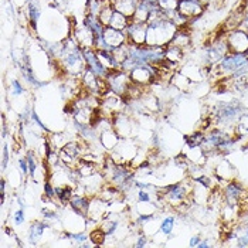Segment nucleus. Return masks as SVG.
Returning a JSON list of instances; mask_svg holds the SVG:
<instances>
[{
	"label": "nucleus",
	"mask_w": 248,
	"mask_h": 248,
	"mask_svg": "<svg viewBox=\"0 0 248 248\" xmlns=\"http://www.w3.org/2000/svg\"><path fill=\"white\" fill-rule=\"evenodd\" d=\"M50 229H51V227H50L44 220H34V221L29 226V229H27V238H29V240L31 241V244L34 246V244H37L40 240L44 238L46 231Z\"/></svg>",
	"instance_id": "obj_12"
},
{
	"label": "nucleus",
	"mask_w": 248,
	"mask_h": 248,
	"mask_svg": "<svg viewBox=\"0 0 248 248\" xmlns=\"http://www.w3.org/2000/svg\"><path fill=\"white\" fill-rule=\"evenodd\" d=\"M186 145L189 149H193V148H202V145L204 143L206 140V132L204 131H196L193 134L187 135L186 136Z\"/></svg>",
	"instance_id": "obj_20"
},
{
	"label": "nucleus",
	"mask_w": 248,
	"mask_h": 248,
	"mask_svg": "<svg viewBox=\"0 0 248 248\" xmlns=\"http://www.w3.org/2000/svg\"><path fill=\"white\" fill-rule=\"evenodd\" d=\"M107 82L111 88V91L121 96H126V93L129 90V85L132 84L131 77L128 73L122 71V70H115L112 73H109L107 77Z\"/></svg>",
	"instance_id": "obj_4"
},
{
	"label": "nucleus",
	"mask_w": 248,
	"mask_h": 248,
	"mask_svg": "<svg viewBox=\"0 0 248 248\" xmlns=\"http://www.w3.org/2000/svg\"><path fill=\"white\" fill-rule=\"evenodd\" d=\"M90 200H91V197L87 196L85 193L74 191V194H73V197L70 200L68 207H71L74 211L87 217V210H88V206H90Z\"/></svg>",
	"instance_id": "obj_14"
},
{
	"label": "nucleus",
	"mask_w": 248,
	"mask_h": 248,
	"mask_svg": "<svg viewBox=\"0 0 248 248\" xmlns=\"http://www.w3.org/2000/svg\"><path fill=\"white\" fill-rule=\"evenodd\" d=\"M26 223V206L23 200L17 197V209L12 211V224L13 227H21Z\"/></svg>",
	"instance_id": "obj_18"
},
{
	"label": "nucleus",
	"mask_w": 248,
	"mask_h": 248,
	"mask_svg": "<svg viewBox=\"0 0 248 248\" xmlns=\"http://www.w3.org/2000/svg\"><path fill=\"white\" fill-rule=\"evenodd\" d=\"M93 33L96 38L102 37L104 34V30H105V26L102 24V21L99 20L98 16H94V15H90V13H85V17H84V21H82Z\"/></svg>",
	"instance_id": "obj_16"
},
{
	"label": "nucleus",
	"mask_w": 248,
	"mask_h": 248,
	"mask_svg": "<svg viewBox=\"0 0 248 248\" xmlns=\"http://www.w3.org/2000/svg\"><path fill=\"white\" fill-rule=\"evenodd\" d=\"M226 41L230 53L247 54L248 53V34L241 29H234L226 33Z\"/></svg>",
	"instance_id": "obj_5"
},
{
	"label": "nucleus",
	"mask_w": 248,
	"mask_h": 248,
	"mask_svg": "<svg viewBox=\"0 0 248 248\" xmlns=\"http://www.w3.org/2000/svg\"><path fill=\"white\" fill-rule=\"evenodd\" d=\"M26 17H27V23H29L30 29L36 31L38 20L41 17V7H40V3L37 0H27Z\"/></svg>",
	"instance_id": "obj_15"
},
{
	"label": "nucleus",
	"mask_w": 248,
	"mask_h": 248,
	"mask_svg": "<svg viewBox=\"0 0 248 248\" xmlns=\"http://www.w3.org/2000/svg\"><path fill=\"white\" fill-rule=\"evenodd\" d=\"M98 139H99V143H101L102 149L107 153H111L116 149V146H118V143L121 140V136L115 132L114 128H111V129H107V131L101 132Z\"/></svg>",
	"instance_id": "obj_13"
},
{
	"label": "nucleus",
	"mask_w": 248,
	"mask_h": 248,
	"mask_svg": "<svg viewBox=\"0 0 248 248\" xmlns=\"http://www.w3.org/2000/svg\"><path fill=\"white\" fill-rule=\"evenodd\" d=\"M177 12L191 21V20L202 17L204 15V12H207V10H206V6H203L199 0H182V1H179Z\"/></svg>",
	"instance_id": "obj_8"
},
{
	"label": "nucleus",
	"mask_w": 248,
	"mask_h": 248,
	"mask_svg": "<svg viewBox=\"0 0 248 248\" xmlns=\"http://www.w3.org/2000/svg\"><path fill=\"white\" fill-rule=\"evenodd\" d=\"M1 157H3V160H1V169H3V170H6L7 162H9V159H10V155H9V151H7V146H6V145L3 146V152H1Z\"/></svg>",
	"instance_id": "obj_27"
},
{
	"label": "nucleus",
	"mask_w": 248,
	"mask_h": 248,
	"mask_svg": "<svg viewBox=\"0 0 248 248\" xmlns=\"http://www.w3.org/2000/svg\"><path fill=\"white\" fill-rule=\"evenodd\" d=\"M180 1H182V0H180Z\"/></svg>",
	"instance_id": "obj_30"
},
{
	"label": "nucleus",
	"mask_w": 248,
	"mask_h": 248,
	"mask_svg": "<svg viewBox=\"0 0 248 248\" xmlns=\"http://www.w3.org/2000/svg\"><path fill=\"white\" fill-rule=\"evenodd\" d=\"M43 191H44V199H48L51 202H56V186H54V183L50 179L44 180Z\"/></svg>",
	"instance_id": "obj_24"
},
{
	"label": "nucleus",
	"mask_w": 248,
	"mask_h": 248,
	"mask_svg": "<svg viewBox=\"0 0 248 248\" xmlns=\"http://www.w3.org/2000/svg\"><path fill=\"white\" fill-rule=\"evenodd\" d=\"M244 114V107L240 101H229L221 102L213 111L211 122L216 124L217 128H235L238 119Z\"/></svg>",
	"instance_id": "obj_1"
},
{
	"label": "nucleus",
	"mask_w": 248,
	"mask_h": 248,
	"mask_svg": "<svg viewBox=\"0 0 248 248\" xmlns=\"http://www.w3.org/2000/svg\"><path fill=\"white\" fill-rule=\"evenodd\" d=\"M200 241H202V237H200V235H193V237L190 238L189 246H190V247H199Z\"/></svg>",
	"instance_id": "obj_28"
},
{
	"label": "nucleus",
	"mask_w": 248,
	"mask_h": 248,
	"mask_svg": "<svg viewBox=\"0 0 248 248\" xmlns=\"http://www.w3.org/2000/svg\"><path fill=\"white\" fill-rule=\"evenodd\" d=\"M185 56H186V51H183L182 48L173 46V44H168L166 46V51H165V58L166 61H169L173 65H179L180 62H183L185 60Z\"/></svg>",
	"instance_id": "obj_17"
},
{
	"label": "nucleus",
	"mask_w": 248,
	"mask_h": 248,
	"mask_svg": "<svg viewBox=\"0 0 248 248\" xmlns=\"http://www.w3.org/2000/svg\"><path fill=\"white\" fill-rule=\"evenodd\" d=\"M159 230H157V232L152 237V240H156L157 237H163V240H168V238H170L173 234V231H174V227H176V217L173 216V214H166L165 217H162L160 218V216H159Z\"/></svg>",
	"instance_id": "obj_11"
},
{
	"label": "nucleus",
	"mask_w": 248,
	"mask_h": 248,
	"mask_svg": "<svg viewBox=\"0 0 248 248\" xmlns=\"http://www.w3.org/2000/svg\"><path fill=\"white\" fill-rule=\"evenodd\" d=\"M191 190L193 187H190L185 182H176L172 185H168L163 189H160L162 203L169 206L170 209H179L180 206L186 204Z\"/></svg>",
	"instance_id": "obj_2"
},
{
	"label": "nucleus",
	"mask_w": 248,
	"mask_h": 248,
	"mask_svg": "<svg viewBox=\"0 0 248 248\" xmlns=\"http://www.w3.org/2000/svg\"><path fill=\"white\" fill-rule=\"evenodd\" d=\"M109 213V203L102 200L99 196H93L90 200V206L87 210V218L96 223H101V220Z\"/></svg>",
	"instance_id": "obj_7"
},
{
	"label": "nucleus",
	"mask_w": 248,
	"mask_h": 248,
	"mask_svg": "<svg viewBox=\"0 0 248 248\" xmlns=\"http://www.w3.org/2000/svg\"><path fill=\"white\" fill-rule=\"evenodd\" d=\"M17 166H19V172L20 174L24 177L29 176V162H27V156H20L17 159Z\"/></svg>",
	"instance_id": "obj_26"
},
{
	"label": "nucleus",
	"mask_w": 248,
	"mask_h": 248,
	"mask_svg": "<svg viewBox=\"0 0 248 248\" xmlns=\"http://www.w3.org/2000/svg\"><path fill=\"white\" fill-rule=\"evenodd\" d=\"M104 41L107 43V46L109 47V50L114 51L115 48L124 46V44H128V37H126V33L122 31V30H116L112 27H105L104 30V34H102Z\"/></svg>",
	"instance_id": "obj_10"
},
{
	"label": "nucleus",
	"mask_w": 248,
	"mask_h": 248,
	"mask_svg": "<svg viewBox=\"0 0 248 248\" xmlns=\"http://www.w3.org/2000/svg\"><path fill=\"white\" fill-rule=\"evenodd\" d=\"M71 37L74 38L77 41V44L82 48V50H90V48H94L95 46V36L94 33L82 23L79 27L74 26L73 29V36Z\"/></svg>",
	"instance_id": "obj_9"
},
{
	"label": "nucleus",
	"mask_w": 248,
	"mask_h": 248,
	"mask_svg": "<svg viewBox=\"0 0 248 248\" xmlns=\"http://www.w3.org/2000/svg\"><path fill=\"white\" fill-rule=\"evenodd\" d=\"M129 23H131V19H129V17H126V16L122 15L121 12H116V10H115L114 15H112V19H111L109 24H108L107 27H112V29H116V30L125 31L126 27L129 26Z\"/></svg>",
	"instance_id": "obj_19"
},
{
	"label": "nucleus",
	"mask_w": 248,
	"mask_h": 248,
	"mask_svg": "<svg viewBox=\"0 0 248 248\" xmlns=\"http://www.w3.org/2000/svg\"><path fill=\"white\" fill-rule=\"evenodd\" d=\"M180 0H157V6L163 12H170V10H177Z\"/></svg>",
	"instance_id": "obj_25"
},
{
	"label": "nucleus",
	"mask_w": 248,
	"mask_h": 248,
	"mask_svg": "<svg viewBox=\"0 0 248 248\" xmlns=\"http://www.w3.org/2000/svg\"><path fill=\"white\" fill-rule=\"evenodd\" d=\"M112 126L121 138H136L139 131L135 116L126 109L112 116Z\"/></svg>",
	"instance_id": "obj_3"
},
{
	"label": "nucleus",
	"mask_w": 248,
	"mask_h": 248,
	"mask_svg": "<svg viewBox=\"0 0 248 248\" xmlns=\"http://www.w3.org/2000/svg\"><path fill=\"white\" fill-rule=\"evenodd\" d=\"M9 93L12 96H21L24 93H26V88L24 85L21 84V81L13 78L10 82H9Z\"/></svg>",
	"instance_id": "obj_23"
},
{
	"label": "nucleus",
	"mask_w": 248,
	"mask_h": 248,
	"mask_svg": "<svg viewBox=\"0 0 248 248\" xmlns=\"http://www.w3.org/2000/svg\"><path fill=\"white\" fill-rule=\"evenodd\" d=\"M199 1H200L203 6H206V9H207L209 6H211V4H213L214 1H217V0H199Z\"/></svg>",
	"instance_id": "obj_29"
},
{
	"label": "nucleus",
	"mask_w": 248,
	"mask_h": 248,
	"mask_svg": "<svg viewBox=\"0 0 248 248\" xmlns=\"http://www.w3.org/2000/svg\"><path fill=\"white\" fill-rule=\"evenodd\" d=\"M27 162H29V177H31L34 182H37V173H38V163L37 156L33 151L27 152Z\"/></svg>",
	"instance_id": "obj_21"
},
{
	"label": "nucleus",
	"mask_w": 248,
	"mask_h": 248,
	"mask_svg": "<svg viewBox=\"0 0 248 248\" xmlns=\"http://www.w3.org/2000/svg\"><path fill=\"white\" fill-rule=\"evenodd\" d=\"M126 37H128V44H135V46H145L146 44V33H148V24L142 21H136L131 19L129 26L125 30Z\"/></svg>",
	"instance_id": "obj_6"
},
{
	"label": "nucleus",
	"mask_w": 248,
	"mask_h": 248,
	"mask_svg": "<svg viewBox=\"0 0 248 248\" xmlns=\"http://www.w3.org/2000/svg\"><path fill=\"white\" fill-rule=\"evenodd\" d=\"M114 12H115V9H114V6L111 4V1L107 4V6H104V9L101 10V13H99V20L102 21V24L107 27L108 24H109V21H111V19H112V15H114Z\"/></svg>",
	"instance_id": "obj_22"
}]
</instances>
